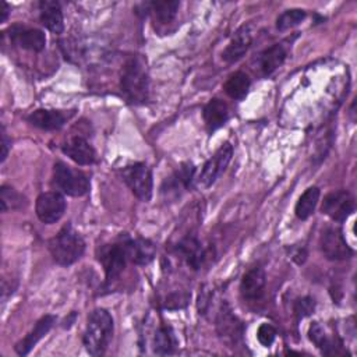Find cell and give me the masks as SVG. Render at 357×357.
Listing matches in <instances>:
<instances>
[{"label":"cell","instance_id":"836d02e7","mask_svg":"<svg viewBox=\"0 0 357 357\" xmlns=\"http://www.w3.org/2000/svg\"><path fill=\"white\" fill-rule=\"evenodd\" d=\"M10 6L6 1H0V22H4L8 17Z\"/></svg>","mask_w":357,"mask_h":357},{"label":"cell","instance_id":"d6986e66","mask_svg":"<svg viewBox=\"0 0 357 357\" xmlns=\"http://www.w3.org/2000/svg\"><path fill=\"white\" fill-rule=\"evenodd\" d=\"M202 116H204L206 130L209 132H213L227 123V120L230 117L229 106L222 99L213 98L205 105Z\"/></svg>","mask_w":357,"mask_h":357},{"label":"cell","instance_id":"603a6c76","mask_svg":"<svg viewBox=\"0 0 357 357\" xmlns=\"http://www.w3.org/2000/svg\"><path fill=\"white\" fill-rule=\"evenodd\" d=\"M250 85H251V81L248 75L243 71H237L227 78V81L223 85V89L231 99L243 100L248 93Z\"/></svg>","mask_w":357,"mask_h":357},{"label":"cell","instance_id":"ffe728a7","mask_svg":"<svg viewBox=\"0 0 357 357\" xmlns=\"http://www.w3.org/2000/svg\"><path fill=\"white\" fill-rule=\"evenodd\" d=\"M176 251L181 255L185 264L192 269H199L206 258V251L202 244L192 236L184 237L176 247Z\"/></svg>","mask_w":357,"mask_h":357},{"label":"cell","instance_id":"4fadbf2b","mask_svg":"<svg viewBox=\"0 0 357 357\" xmlns=\"http://www.w3.org/2000/svg\"><path fill=\"white\" fill-rule=\"evenodd\" d=\"M74 112L70 113H64L61 110H47V109H38L35 112H32L26 120L42 130H47V131H53V130H60L66 121L70 119V116H73Z\"/></svg>","mask_w":357,"mask_h":357},{"label":"cell","instance_id":"484cf974","mask_svg":"<svg viewBox=\"0 0 357 357\" xmlns=\"http://www.w3.org/2000/svg\"><path fill=\"white\" fill-rule=\"evenodd\" d=\"M177 346L174 332L170 326H159L153 336V351L159 356L172 354Z\"/></svg>","mask_w":357,"mask_h":357},{"label":"cell","instance_id":"2e32d148","mask_svg":"<svg viewBox=\"0 0 357 357\" xmlns=\"http://www.w3.org/2000/svg\"><path fill=\"white\" fill-rule=\"evenodd\" d=\"M126 251L128 255V261L137 265H146L149 264L156 254L155 245L152 241L146 238H131L128 236H123Z\"/></svg>","mask_w":357,"mask_h":357},{"label":"cell","instance_id":"4dcf8cb0","mask_svg":"<svg viewBox=\"0 0 357 357\" xmlns=\"http://www.w3.org/2000/svg\"><path fill=\"white\" fill-rule=\"evenodd\" d=\"M315 310V301L311 297H303L294 301V314L297 319H303L311 315Z\"/></svg>","mask_w":357,"mask_h":357},{"label":"cell","instance_id":"5bb4252c","mask_svg":"<svg viewBox=\"0 0 357 357\" xmlns=\"http://www.w3.org/2000/svg\"><path fill=\"white\" fill-rule=\"evenodd\" d=\"M266 284V276L262 268L254 266L247 271L240 283V293L245 300H259L264 294Z\"/></svg>","mask_w":357,"mask_h":357},{"label":"cell","instance_id":"1f68e13d","mask_svg":"<svg viewBox=\"0 0 357 357\" xmlns=\"http://www.w3.org/2000/svg\"><path fill=\"white\" fill-rule=\"evenodd\" d=\"M275 337H276V329L271 324L259 325V328L257 331V339L262 346L269 347L273 343Z\"/></svg>","mask_w":357,"mask_h":357},{"label":"cell","instance_id":"cb8c5ba5","mask_svg":"<svg viewBox=\"0 0 357 357\" xmlns=\"http://www.w3.org/2000/svg\"><path fill=\"white\" fill-rule=\"evenodd\" d=\"M319 188L318 187H308L301 197L298 198L297 204H296V216L300 220H307L315 211V206L319 201Z\"/></svg>","mask_w":357,"mask_h":357},{"label":"cell","instance_id":"d6a6232c","mask_svg":"<svg viewBox=\"0 0 357 357\" xmlns=\"http://www.w3.org/2000/svg\"><path fill=\"white\" fill-rule=\"evenodd\" d=\"M10 145H11V141L8 139L4 127H1V162L6 160V158H7V155H8Z\"/></svg>","mask_w":357,"mask_h":357},{"label":"cell","instance_id":"f1b7e54d","mask_svg":"<svg viewBox=\"0 0 357 357\" xmlns=\"http://www.w3.org/2000/svg\"><path fill=\"white\" fill-rule=\"evenodd\" d=\"M305 11L300 10V8H291V10H286L283 11L278 20H276V28L279 31H286L290 29L296 25H298L301 21H304L305 18Z\"/></svg>","mask_w":357,"mask_h":357},{"label":"cell","instance_id":"3957f363","mask_svg":"<svg viewBox=\"0 0 357 357\" xmlns=\"http://www.w3.org/2000/svg\"><path fill=\"white\" fill-rule=\"evenodd\" d=\"M49 250L53 259L59 265L70 266L82 257L85 251V241L81 234L75 231L70 223H67L49 241Z\"/></svg>","mask_w":357,"mask_h":357},{"label":"cell","instance_id":"f546056e","mask_svg":"<svg viewBox=\"0 0 357 357\" xmlns=\"http://www.w3.org/2000/svg\"><path fill=\"white\" fill-rule=\"evenodd\" d=\"M236 317H233L230 314V311H226L223 310L220 312V318H219V324H218V328L220 329V333L222 335H226L230 333L229 336L230 337H234V335H237V328H238V324H236Z\"/></svg>","mask_w":357,"mask_h":357},{"label":"cell","instance_id":"7a4b0ae2","mask_svg":"<svg viewBox=\"0 0 357 357\" xmlns=\"http://www.w3.org/2000/svg\"><path fill=\"white\" fill-rule=\"evenodd\" d=\"M113 337V318L105 308L93 310L84 332V346L91 356H102Z\"/></svg>","mask_w":357,"mask_h":357},{"label":"cell","instance_id":"7402d4cb","mask_svg":"<svg viewBox=\"0 0 357 357\" xmlns=\"http://www.w3.org/2000/svg\"><path fill=\"white\" fill-rule=\"evenodd\" d=\"M287 52L283 45L275 43L265 49L259 56V68L264 75H271L273 71H276L283 61L286 60Z\"/></svg>","mask_w":357,"mask_h":357},{"label":"cell","instance_id":"8fae6325","mask_svg":"<svg viewBox=\"0 0 357 357\" xmlns=\"http://www.w3.org/2000/svg\"><path fill=\"white\" fill-rule=\"evenodd\" d=\"M8 32H10L8 33L10 40L22 49H26L31 52H40L45 49L46 36L40 29L13 25Z\"/></svg>","mask_w":357,"mask_h":357},{"label":"cell","instance_id":"e0dca14e","mask_svg":"<svg viewBox=\"0 0 357 357\" xmlns=\"http://www.w3.org/2000/svg\"><path fill=\"white\" fill-rule=\"evenodd\" d=\"M56 322V317L54 315H45L42 317L33 326V329L24 337L21 339L17 344H15V351L18 356H26L33 347L35 344L52 329V326Z\"/></svg>","mask_w":357,"mask_h":357},{"label":"cell","instance_id":"277c9868","mask_svg":"<svg viewBox=\"0 0 357 357\" xmlns=\"http://www.w3.org/2000/svg\"><path fill=\"white\" fill-rule=\"evenodd\" d=\"M53 184L57 190L70 197H82L88 194L91 188L89 178L84 172L73 169L63 162L54 163Z\"/></svg>","mask_w":357,"mask_h":357},{"label":"cell","instance_id":"4316f807","mask_svg":"<svg viewBox=\"0 0 357 357\" xmlns=\"http://www.w3.org/2000/svg\"><path fill=\"white\" fill-rule=\"evenodd\" d=\"M178 7V1H152L146 4L148 13H151L153 18L160 24L172 22L177 14Z\"/></svg>","mask_w":357,"mask_h":357},{"label":"cell","instance_id":"d4e9b609","mask_svg":"<svg viewBox=\"0 0 357 357\" xmlns=\"http://www.w3.org/2000/svg\"><path fill=\"white\" fill-rule=\"evenodd\" d=\"M308 337L322 351V354L331 356V354H337L339 353L336 347H340V346H336L335 339H331L318 322L311 324V326L308 329Z\"/></svg>","mask_w":357,"mask_h":357},{"label":"cell","instance_id":"52a82bcc","mask_svg":"<svg viewBox=\"0 0 357 357\" xmlns=\"http://www.w3.org/2000/svg\"><path fill=\"white\" fill-rule=\"evenodd\" d=\"M319 248L326 259L343 261L353 255V250L346 243L340 227L328 226L319 237Z\"/></svg>","mask_w":357,"mask_h":357},{"label":"cell","instance_id":"8992f818","mask_svg":"<svg viewBox=\"0 0 357 357\" xmlns=\"http://www.w3.org/2000/svg\"><path fill=\"white\" fill-rule=\"evenodd\" d=\"M121 177L132 194L144 202H148L152 198V172L145 163H134L126 166L121 170Z\"/></svg>","mask_w":357,"mask_h":357},{"label":"cell","instance_id":"44dd1931","mask_svg":"<svg viewBox=\"0 0 357 357\" xmlns=\"http://www.w3.org/2000/svg\"><path fill=\"white\" fill-rule=\"evenodd\" d=\"M40 22L53 33H61L64 31V20L60 3L56 0H42L39 3Z\"/></svg>","mask_w":357,"mask_h":357},{"label":"cell","instance_id":"5b68a950","mask_svg":"<svg viewBox=\"0 0 357 357\" xmlns=\"http://www.w3.org/2000/svg\"><path fill=\"white\" fill-rule=\"evenodd\" d=\"M96 255H98V261L103 266L106 283H110L114 279H117L128 262V255L126 251L123 236H120L119 241L113 244L102 245L98 250Z\"/></svg>","mask_w":357,"mask_h":357},{"label":"cell","instance_id":"9c48e42d","mask_svg":"<svg viewBox=\"0 0 357 357\" xmlns=\"http://www.w3.org/2000/svg\"><path fill=\"white\" fill-rule=\"evenodd\" d=\"M66 199L61 192L49 191L43 192L36 198L35 212L39 220L45 225L56 223L61 219L66 212Z\"/></svg>","mask_w":357,"mask_h":357},{"label":"cell","instance_id":"9a60e30c","mask_svg":"<svg viewBox=\"0 0 357 357\" xmlns=\"http://www.w3.org/2000/svg\"><path fill=\"white\" fill-rule=\"evenodd\" d=\"M252 42V33L248 25L240 26L236 33L233 35L230 43L226 46V49L222 53V57L227 63H236L250 49Z\"/></svg>","mask_w":357,"mask_h":357},{"label":"cell","instance_id":"30bf717a","mask_svg":"<svg viewBox=\"0 0 357 357\" xmlns=\"http://www.w3.org/2000/svg\"><path fill=\"white\" fill-rule=\"evenodd\" d=\"M356 204L353 195L347 190L329 192L322 202V212L335 222H344L353 212Z\"/></svg>","mask_w":357,"mask_h":357},{"label":"cell","instance_id":"6da1fadb","mask_svg":"<svg viewBox=\"0 0 357 357\" xmlns=\"http://www.w3.org/2000/svg\"><path fill=\"white\" fill-rule=\"evenodd\" d=\"M120 88L130 103H144L149 93V77L141 56L130 57L121 70Z\"/></svg>","mask_w":357,"mask_h":357},{"label":"cell","instance_id":"7c38bea8","mask_svg":"<svg viewBox=\"0 0 357 357\" xmlns=\"http://www.w3.org/2000/svg\"><path fill=\"white\" fill-rule=\"evenodd\" d=\"M61 151L77 165L86 166L92 165L96 160V152L92 145L82 137H73L63 146Z\"/></svg>","mask_w":357,"mask_h":357},{"label":"cell","instance_id":"ba28073f","mask_svg":"<svg viewBox=\"0 0 357 357\" xmlns=\"http://www.w3.org/2000/svg\"><path fill=\"white\" fill-rule=\"evenodd\" d=\"M233 156V146L229 142H225L204 165L199 176H198V183L204 188L211 187L219 177L220 174L226 170L229 162L231 160Z\"/></svg>","mask_w":357,"mask_h":357},{"label":"cell","instance_id":"ac0fdd59","mask_svg":"<svg viewBox=\"0 0 357 357\" xmlns=\"http://www.w3.org/2000/svg\"><path fill=\"white\" fill-rule=\"evenodd\" d=\"M194 173H195V167L192 163L190 162L183 163L170 177L166 178L162 187V192H165L167 197L172 194L180 195L181 190H188L191 187Z\"/></svg>","mask_w":357,"mask_h":357},{"label":"cell","instance_id":"83f0119b","mask_svg":"<svg viewBox=\"0 0 357 357\" xmlns=\"http://www.w3.org/2000/svg\"><path fill=\"white\" fill-rule=\"evenodd\" d=\"M0 204H1V212H7L10 209H21L26 205V198L13 187L1 185Z\"/></svg>","mask_w":357,"mask_h":357}]
</instances>
